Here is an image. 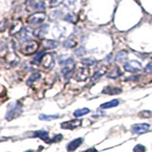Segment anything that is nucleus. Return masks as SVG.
I'll use <instances>...</instances> for the list:
<instances>
[{
	"label": "nucleus",
	"instance_id": "nucleus-1",
	"mask_svg": "<svg viewBox=\"0 0 152 152\" xmlns=\"http://www.w3.org/2000/svg\"><path fill=\"white\" fill-rule=\"evenodd\" d=\"M23 111V106L21 103L15 102V103H12L8 107V110L6 113V119L8 121L12 120L13 118L18 117Z\"/></svg>",
	"mask_w": 152,
	"mask_h": 152
},
{
	"label": "nucleus",
	"instance_id": "nucleus-2",
	"mask_svg": "<svg viewBox=\"0 0 152 152\" xmlns=\"http://www.w3.org/2000/svg\"><path fill=\"white\" fill-rule=\"evenodd\" d=\"M47 15L45 12H35L31 14V16H28L27 21L30 24H41L45 21Z\"/></svg>",
	"mask_w": 152,
	"mask_h": 152
},
{
	"label": "nucleus",
	"instance_id": "nucleus-3",
	"mask_svg": "<svg viewBox=\"0 0 152 152\" xmlns=\"http://www.w3.org/2000/svg\"><path fill=\"white\" fill-rule=\"evenodd\" d=\"M38 47H39L38 42L31 41L30 43H28V44L21 50V52L23 54H25V55H30V54L34 53V52L38 50Z\"/></svg>",
	"mask_w": 152,
	"mask_h": 152
},
{
	"label": "nucleus",
	"instance_id": "nucleus-4",
	"mask_svg": "<svg viewBox=\"0 0 152 152\" xmlns=\"http://www.w3.org/2000/svg\"><path fill=\"white\" fill-rule=\"evenodd\" d=\"M33 30L31 27H25L23 28L21 31L19 32V39L22 41H31V37L33 35Z\"/></svg>",
	"mask_w": 152,
	"mask_h": 152
},
{
	"label": "nucleus",
	"instance_id": "nucleus-5",
	"mask_svg": "<svg viewBox=\"0 0 152 152\" xmlns=\"http://www.w3.org/2000/svg\"><path fill=\"white\" fill-rule=\"evenodd\" d=\"M124 68L128 72H137L142 69V65L141 63L137 61H131V62H127L124 65Z\"/></svg>",
	"mask_w": 152,
	"mask_h": 152
},
{
	"label": "nucleus",
	"instance_id": "nucleus-6",
	"mask_svg": "<svg viewBox=\"0 0 152 152\" xmlns=\"http://www.w3.org/2000/svg\"><path fill=\"white\" fill-rule=\"evenodd\" d=\"M149 127L150 126L148 124H136V125L131 126V130L135 134H142V133H145L148 130Z\"/></svg>",
	"mask_w": 152,
	"mask_h": 152
},
{
	"label": "nucleus",
	"instance_id": "nucleus-7",
	"mask_svg": "<svg viewBox=\"0 0 152 152\" xmlns=\"http://www.w3.org/2000/svg\"><path fill=\"white\" fill-rule=\"evenodd\" d=\"M80 125H81L80 120H70L68 122L62 123L61 127L64 128V129H74V128L78 127Z\"/></svg>",
	"mask_w": 152,
	"mask_h": 152
},
{
	"label": "nucleus",
	"instance_id": "nucleus-8",
	"mask_svg": "<svg viewBox=\"0 0 152 152\" xmlns=\"http://www.w3.org/2000/svg\"><path fill=\"white\" fill-rule=\"evenodd\" d=\"M89 76V70L88 69H79L78 71L76 72L74 78L77 81H85Z\"/></svg>",
	"mask_w": 152,
	"mask_h": 152
},
{
	"label": "nucleus",
	"instance_id": "nucleus-9",
	"mask_svg": "<svg viewBox=\"0 0 152 152\" xmlns=\"http://www.w3.org/2000/svg\"><path fill=\"white\" fill-rule=\"evenodd\" d=\"M23 23L20 19H18L15 22L12 24V26L11 28V30H10V34L11 35H13V34H16V33H19L21 31V30L23 28Z\"/></svg>",
	"mask_w": 152,
	"mask_h": 152
},
{
	"label": "nucleus",
	"instance_id": "nucleus-10",
	"mask_svg": "<svg viewBox=\"0 0 152 152\" xmlns=\"http://www.w3.org/2000/svg\"><path fill=\"white\" fill-rule=\"evenodd\" d=\"M82 142H83V139H82V138H77V139L71 141L69 144L66 145V149H68V151H69V152L74 151L75 149H77L78 147L81 145V144H82Z\"/></svg>",
	"mask_w": 152,
	"mask_h": 152
},
{
	"label": "nucleus",
	"instance_id": "nucleus-11",
	"mask_svg": "<svg viewBox=\"0 0 152 152\" xmlns=\"http://www.w3.org/2000/svg\"><path fill=\"white\" fill-rule=\"evenodd\" d=\"M48 30H49V25H42L38 28H36L34 32H33V34L38 38H43L47 34Z\"/></svg>",
	"mask_w": 152,
	"mask_h": 152
},
{
	"label": "nucleus",
	"instance_id": "nucleus-12",
	"mask_svg": "<svg viewBox=\"0 0 152 152\" xmlns=\"http://www.w3.org/2000/svg\"><path fill=\"white\" fill-rule=\"evenodd\" d=\"M37 5L38 2H35L34 0H27L25 3L26 10L28 12H33V11L37 12Z\"/></svg>",
	"mask_w": 152,
	"mask_h": 152
},
{
	"label": "nucleus",
	"instance_id": "nucleus-13",
	"mask_svg": "<svg viewBox=\"0 0 152 152\" xmlns=\"http://www.w3.org/2000/svg\"><path fill=\"white\" fill-rule=\"evenodd\" d=\"M122 92V89L121 88H113L108 86V87H106L103 89V93H106V94H120Z\"/></svg>",
	"mask_w": 152,
	"mask_h": 152
},
{
	"label": "nucleus",
	"instance_id": "nucleus-14",
	"mask_svg": "<svg viewBox=\"0 0 152 152\" xmlns=\"http://www.w3.org/2000/svg\"><path fill=\"white\" fill-rule=\"evenodd\" d=\"M34 137H38L40 138L41 140L45 141V142H50L49 140V133H48V131H45V130H39V131H35L34 135H33Z\"/></svg>",
	"mask_w": 152,
	"mask_h": 152
},
{
	"label": "nucleus",
	"instance_id": "nucleus-15",
	"mask_svg": "<svg viewBox=\"0 0 152 152\" xmlns=\"http://www.w3.org/2000/svg\"><path fill=\"white\" fill-rule=\"evenodd\" d=\"M119 104V100H111V101L109 102H107L103 104H101V107L100 108L102 109H107V108H111V107H114Z\"/></svg>",
	"mask_w": 152,
	"mask_h": 152
},
{
	"label": "nucleus",
	"instance_id": "nucleus-16",
	"mask_svg": "<svg viewBox=\"0 0 152 152\" xmlns=\"http://www.w3.org/2000/svg\"><path fill=\"white\" fill-rule=\"evenodd\" d=\"M52 61H53V59H52L51 54H45L44 57L42 58V63L46 68H50L52 64Z\"/></svg>",
	"mask_w": 152,
	"mask_h": 152
},
{
	"label": "nucleus",
	"instance_id": "nucleus-17",
	"mask_svg": "<svg viewBox=\"0 0 152 152\" xmlns=\"http://www.w3.org/2000/svg\"><path fill=\"white\" fill-rule=\"evenodd\" d=\"M127 59V52L126 51H124V50H121L119 51L118 53L116 54L115 56V60L117 62H124Z\"/></svg>",
	"mask_w": 152,
	"mask_h": 152
},
{
	"label": "nucleus",
	"instance_id": "nucleus-18",
	"mask_svg": "<svg viewBox=\"0 0 152 152\" xmlns=\"http://www.w3.org/2000/svg\"><path fill=\"white\" fill-rule=\"evenodd\" d=\"M122 75V72L120 71V69H119L118 66H114L113 69H111V71L107 74V77L109 78H117L119 77V76Z\"/></svg>",
	"mask_w": 152,
	"mask_h": 152
},
{
	"label": "nucleus",
	"instance_id": "nucleus-19",
	"mask_svg": "<svg viewBox=\"0 0 152 152\" xmlns=\"http://www.w3.org/2000/svg\"><path fill=\"white\" fill-rule=\"evenodd\" d=\"M89 109L88 108H80V109H77V110H75L74 112H73V115H74V117H76V118H79V117H82V116H84V115H86V114H88V113H89Z\"/></svg>",
	"mask_w": 152,
	"mask_h": 152
},
{
	"label": "nucleus",
	"instance_id": "nucleus-20",
	"mask_svg": "<svg viewBox=\"0 0 152 152\" xmlns=\"http://www.w3.org/2000/svg\"><path fill=\"white\" fill-rule=\"evenodd\" d=\"M40 77H41V74H40L39 72H35V73L31 74V75L30 76V78H28V80L27 81V85H28V86L32 85L33 83L35 82V81H37Z\"/></svg>",
	"mask_w": 152,
	"mask_h": 152
},
{
	"label": "nucleus",
	"instance_id": "nucleus-21",
	"mask_svg": "<svg viewBox=\"0 0 152 152\" xmlns=\"http://www.w3.org/2000/svg\"><path fill=\"white\" fill-rule=\"evenodd\" d=\"M44 45L46 49H55L58 47V43L54 40H45Z\"/></svg>",
	"mask_w": 152,
	"mask_h": 152
},
{
	"label": "nucleus",
	"instance_id": "nucleus-22",
	"mask_svg": "<svg viewBox=\"0 0 152 152\" xmlns=\"http://www.w3.org/2000/svg\"><path fill=\"white\" fill-rule=\"evenodd\" d=\"M64 19L66 21H68L69 23H72V24H75L76 22H77V16L75 15V14L73 13H68L64 17Z\"/></svg>",
	"mask_w": 152,
	"mask_h": 152
},
{
	"label": "nucleus",
	"instance_id": "nucleus-23",
	"mask_svg": "<svg viewBox=\"0 0 152 152\" xmlns=\"http://www.w3.org/2000/svg\"><path fill=\"white\" fill-rule=\"evenodd\" d=\"M59 117V115H45V114H41L39 116V119L42 121H50L54 120V119H58Z\"/></svg>",
	"mask_w": 152,
	"mask_h": 152
},
{
	"label": "nucleus",
	"instance_id": "nucleus-24",
	"mask_svg": "<svg viewBox=\"0 0 152 152\" xmlns=\"http://www.w3.org/2000/svg\"><path fill=\"white\" fill-rule=\"evenodd\" d=\"M82 64L85 65V66H93L96 64V61L92 58H86V59H83L82 60Z\"/></svg>",
	"mask_w": 152,
	"mask_h": 152
},
{
	"label": "nucleus",
	"instance_id": "nucleus-25",
	"mask_svg": "<svg viewBox=\"0 0 152 152\" xmlns=\"http://www.w3.org/2000/svg\"><path fill=\"white\" fill-rule=\"evenodd\" d=\"M106 71H107L106 66H102V69H98V71H96V73L94 75V79H98L99 77H101V76H103L104 73H106Z\"/></svg>",
	"mask_w": 152,
	"mask_h": 152
},
{
	"label": "nucleus",
	"instance_id": "nucleus-26",
	"mask_svg": "<svg viewBox=\"0 0 152 152\" xmlns=\"http://www.w3.org/2000/svg\"><path fill=\"white\" fill-rule=\"evenodd\" d=\"M76 45H77V42L74 40H71V39H69L64 42V46L66 48H69V49H70V48H74Z\"/></svg>",
	"mask_w": 152,
	"mask_h": 152
},
{
	"label": "nucleus",
	"instance_id": "nucleus-27",
	"mask_svg": "<svg viewBox=\"0 0 152 152\" xmlns=\"http://www.w3.org/2000/svg\"><path fill=\"white\" fill-rule=\"evenodd\" d=\"M64 0H50V8H55L59 6L61 3H63Z\"/></svg>",
	"mask_w": 152,
	"mask_h": 152
},
{
	"label": "nucleus",
	"instance_id": "nucleus-28",
	"mask_svg": "<svg viewBox=\"0 0 152 152\" xmlns=\"http://www.w3.org/2000/svg\"><path fill=\"white\" fill-rule=\"evenodd\" d=\"M133 152H145V147L142 145H137L133 149Z\"/></svg>",
	"mask_w": 152,
	"mask_h": 152
},
{
	"label": "nucleus",
	"instance_id": "nucleus-29",
	"mask_svg": "<svg viewBox=\"0 0 152 152\" xmlns=\"http://www.w3.org/2000/svg\"><path fill=\"white\" fill-rule=\"evenodd\" d=\"M62 139H63V136H62L61 134H58V135L54 136V138L50 142H60Z\"/></svg>",
	"mask_w": 152,
	"mask_h": 152
},
{
	"label": "nucleus",
	"instance_id": "nucleus-30",
	"mask_svg": "<svg viewBox=\"0 0 152 152\" xmlns=\"http://www.w3.org/2000/svg\"><path fill=\"white\" fill-rule=\"evenodd\" d=\"M140 116L142 117V118H149L151 116V113L148 112V111H142L140 113Z\"/></svg>",
	"mask_w": 152,
	"mask_h": 152
},
{
	"label": "nucleus",
	"instance_id": "nucleus-31",
	"mask_svg": "<svg viewBox=\"0 0 152 152\" xmlns=\"http://www.w3.org/2000/svg\"><path fill=\"white\" fill-rule=\"evenodd\" d=\"M145 72H147V73H151L152 72V63L148 64L145 66Z\"/></svg>",
	"mask_w": 152,
	"mask_h": 152
},
{
	"label": "nucleus",
	"instance_id": "nucleus-32",
	"mask_svg": "<svg viewBox=\"0 0 152 152\" xmlns=\"http://www.w3.org/2000/svg\"><path fill=\"white\" fill-rule=\"evenodd\" d=\"M97 150L95 149V148H89V149H88V150H86V151H84V152H96Z\"/></svg>",
	"mask_w": 152,
	"mask_h": 152
},
{
	"label": "nucleus",
	"instance_id": "nucleus-33",
	"mask_svg": "<svg viewBox=\"0 0 152 152\" xmlns=\"http://www.w3.org/2000/svg\"><path fill=\"white\" fill-rule=\"evenodd\" d=\"M25 152H34L33 150H27V151H25Z\"/></svg>",
	"mask_w": 152,
	"mask_h": 152
},
{
	"label": "nucleus",
	"instance_id": "nucleus-34",
	"mask_svg": "<svg viewBox=\"0 0 152 152\" xmlns=\"http://www.w3.org/2000/svg\"><path fill=\"white\" fill-rule=\"evenodd\" d=\"M40 1H42V2H43V1H44V0H40Z\"/></svg>",
	"mask_w": 152,
	"mask_h": 152
}]
</instances>
